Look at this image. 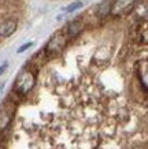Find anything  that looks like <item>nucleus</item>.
Wrapping results in <instances>:
<instances>
[{
	"instance_id": "f257e3e1",
	"label": "nucleus",
	"mask_w": 148,
	"mask_h": 149,
	"mask_svg": "<svg viewBox=\"0 0 148 149\" xmlns=\"http://www.w3.org/2000/svg\"><path fill=\"white\" fill-rule=\"evenodd\" d=\"M36 84V72L25 68L21 74L18 75V78L15 79L14 84V93L18 96H25L33 89V86Z\"/></svg>"
},
{
	"instance_id": "f03ea898",
	"label": "nucleus",
	"mask_w": 148,
	"mask_h": 149,
	"mask_svg": "<svg viewBox=\"0 0 148 149\" xmlns=\"http://www.w3.org/2000/svg\"><path fill=\"white\" fill-rule=\"evenodd\" d=\"M66 41H67V34L62 30H59L49 38L47 45L44 48V55L47 58H55L59 54H62V51L66 47Z\"/></svg>"
},
{
	"instance_id": "7ed1b4c3",
	"label": "nucleus",
	"mask_w": 148,
	"mask_h": 149,
	"mask_svg": "<svg viewBox=\"0 0 148 149\" xmlns=\"http://www.w3.org/2000/svg\"><path fill=\"white\" fill-rule=\"evenodd\" d=\"M15 109H17V103L11 99L6 100L0 105V131L6 130L10 126V122L15 113Z\"/></svg>"
},
{
	"instance_id": "20e7f679",
	"label": "nucleus",
	"mask_w": 148,
	"mask_h": 149,
	"mask_svg": "<svg viewBox=\"0 0 148 149\" xmlns=\"http://www.w3.org/2000/svg\"><path fill=\"white\" fill-rule=\"evenodd\" d=\"M136 0H115L111 4V10L110 13L112 15H121V14L129 13L130 10L135 7Z\"/></svg>"
},
{
	"instance_id": "39448f33",
	"label": "nucleus",
	"mask_w": 148,
	"mask_h": 149,
	"mask_svg": "<svg viewBox=\"0 0 148 149\" xmlns=\"http://www.w3.org/2000/svg\"><path fill=\"white\" fill-rule=\"evenodd\" d=\"M17 30V21L15 19H7L3 23H0V36L10 37Z\"/></svg>"
},
{
	"instance_id": "423d86ee",
	"label": "nucleus",
	"mask_w": 148,
	"mask_h": 149,
	"mask_svg": "<svg viewBox=\"0 0 148 149\" xmlns=\"http://www.w3.org/2000/svg\"><path fill=\"white\" fill-rule=\"evenodd\" d=\"M82 30V23H81L80 19H76V21H72V22L67 25L66 27V34L69 37H76L77 34H80V32Z\"/></svg>"
},
{
	"instance_id": "0eeeda50",
	"label": "nucleus",
	"mask_w": 148,
	"mask_h": 149,
	"mask_svg": "<svg viewBox=\"0 0 148 149\" xmlns=\"http://www.w3.org/2000/svg\"><path fill=\"white\" fill-rule=\"evenodd\" d=\"M110 10H111V3L110 1H102L100 4L97 6V8H96V11H97V17H106V15H108L110 14Z\"/></svg>"
},
{
	"instance_id": "6e6552de",
	"label": "nucleus",
	"mask_w": 148,
	"mask_h": 149,
	"mask_svg": "<svg viewBox=\"0 0 148 149\" xmlns=\"http://www.w3.org/2000/svg\"><path fill=\"white\" fill-rule=\"evenodd\" d=\"M139 42H141V44H147V41H148V30H147V23L144 22L143 23V26H140L139 29Z\"/></svg>"
},
{
	"instance_id": "1a4fd4ad",
	"label": "nucleus",
	"mask_w": 148,
	"mask_h": 149,
	"mask_svg": "<svg viewBox=\"0 0 148 149\" xmlns=\"http://www.w3.org/2000/svg\"><path fill=\"white\" fill-rule=\"evenodd\" d=\"M81 7H82V1H74V3H72L69 7H66V8H65V13L70 14V13H73V11H76V10L81 8Z\"/></svg>"
},
{
	"instance_id": "9d476101",
	"label": "nucleus",
	"mask_w": 148,
	"mask_h": 149,
	"mask_svg": "<svg viewBox=\"0 0 148 149\" xmlns=\"http://www.w3.org/2000/svg\"><path fill=\"white\" fill-rule=\"evenodd\" d=\"M32 45H33V42H26V44H23L22 47H19V48H18V54H22V52H25V51L29 49Z\"/></svg>"
},
{
	"instance_id": "9b49d317",
	"label": "nucleus",
	"mask_w": 148,
	"mask_h": 149,
	"mask_svg": "<svg viewBox=\"0 0 148 149\" xmlns=\"http://www.w3.org/2000/svg\"><path fill=\"white\" fill-rule=\"evenodd\" d=\"M6 68H7V63H4V64H3V66H1V67H0V75H1V74L4 72V70H6Z\"/></svg>"
}]
</instances>
